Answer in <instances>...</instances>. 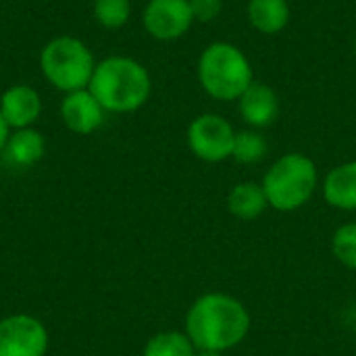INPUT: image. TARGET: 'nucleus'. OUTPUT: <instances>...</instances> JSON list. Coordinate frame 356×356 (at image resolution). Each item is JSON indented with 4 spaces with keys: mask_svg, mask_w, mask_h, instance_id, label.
I'll list each match as a JSON object with an SVG mask.
<instances>
[{
    "mask_svg": "<svg viewBox=\"0 0 356 356\" xmlns=\"http://www.w3.org/2000/svg\"><path fill=\"white\" fill-rule=\"evenodd\" d=\"M200 88L219 102H238L254 81V71L248 56L232 42L209 44L196 65Z\"/></svg>",
    "mask_w": 356,
    "mask_h": 356,
    "instance_id": "nucleus-3",
    "label": "nucleus"
},
{
    "mask_svg": "<svg viewBox=\"0 0 356 356\" xmlns=\"http://www.w3.org/2000/svg\"><path fill=\"white\" fill-rule=\"evenodd\" d=\"M44 152H46V140L35 127L13 129L2 150L6 163L19 169L40 163Z\"/></svg>",
    "mask_w": 356,
    "mask_h": 356,
    "instance_id": "nucleus-13",
    "label": "nucleus"
},
{
    "mask_svg": "<svg viewBox=\"0 0 356 356\" xmlns=\"http://www.w3.org/2000/svg\"><path fill=\"white\" fill-rule=\"evenodd\" d=\"M196 356H223V353H213V350H196Z\"/></svg>",
    "mask_w": 356,
    "mask_h": 356,
    "instance_id": "nucleus-22",
    "label": "nucleus"
},
{
    "mask_svg": "<svg viewBox=\"0 0 356 356\" xmlns=\"http://www.w3.org/2000/svg\"><path fill=\"white\" fill-rule=\"evenodd\" d=\"M92 13L104 29H121L131 17V0H94Z\"/></svg>",
    "mask_w": 356,
    "mask_h": 356,
    "instance_id": "nucleus-18",
    "label": "nucleus"
},
{
    "mask_svg": "<svg viewBox=\"0 0 356 356\" xmlns=\"http://www.w3.org/2000/svg\"><path fill=\"white\" fill-rule=\"evenodd\" d=\"M190 0H148L142 13L144 29L159 42H173L184 38L194 25Z\"/></svg>",
    "mask_w": 356,
    "mask_h": 356,
    "instance_id": "nucleus-7",
    "label": "nucleus"
},
{
    "mask_svg": "<svg viewBox=\"0 0 356 356\" xmlns=\"http://www.w3.org/2000/svg\"><path fill=\"white\" fill-rule=\"evenodd\" d=\"M321 190L332 209L356 213V161H346L330 169L323 177Z\"/></svg>",
    "mask_w": 356,
    "mask_h": 356,
    "instance_id": "nucleus-12",
    "label": "nucleus"
},
{
    "mask_svg": "<svg viewBox=\"0 0 356 356\" xmlns=\"http://www.w3.org/2000/svg\"><path fill=\"white\" fill-rule=\"evenodd\" d=\"M196 21H213L223 10V0H190Z\"/></svg>",
    "mask_w": 356,
    "mask_h": 356,
    "instance_id": "nucleus-20",
    "label": "nucleus"
},
{
    "mask_svg": "<svg viewBox=\"0 0 356 356\" xmlns=\"http://www.w3.org/2000/svg\"><path fill=\"white\" fill-rule=\"evenodd\" d=\"M261 186L267 194L269 209L294 213L311 202L319 188V169L305 152H286L265 171Z\"/></svg>",
    "mask_w": 356,
    "mask_h": 356,
    "instance_id": "nucleus-4",
    "label": "nucleus"
},
{
    "mask_svg": "<svg viewBox=\"0 0 356 356\" xmlns=\"http://www.w3.org/2000/svg\"><path fill=\"white\" fill-rule=\"evenodd\" d=\"M234 125L217 115V113H202L188 125L186 140L190 152L202 163H223L232 159L234 142H236Z\"/></svg>",
    "mask_w": 356,
    "mask_h": 356,
    "instance_id": "nucleus-6",
    "label": "nucleus"
},
{
    "mask_svg": "<svg viewBox=\"0 0 356 356\" xmlns=\"http://www.w3.org/2000/svg\"><path fill=\"white\" fill-rule=\"evenodd\" d=\"M225 204H227L229 215L240 221H254L269 209V200H267V194H265L261 181L259 184L257 181L236 184L229 190Z\"/></svg>",
    "mask_w": 356,
    "mask_h": 356,
    "instance_id": "nucleus-15",
    "label": "nucleus"
},
{
    "mask_svg": "<svg viewBox=\"0 0 356 356\" xmlns=\"http://www.w3.org/2000/svg\"><path fill=\"white\" fill-rule=\"evenodd\" d=\"M96 69V58L86 42L73 35L52 38L40 52V71L44 79L69 94L86 90Z\"/></svg>",
    "mask_w": 356,
    "mask_h": 356,
    "instance_id": "nucleus-5",
    "label": "nucleus"
},
{
    "mask_svg": "<svg viewBox=\"0 0 356 356\" xmlns=\"http://www.w3.org/2000/svg\"><path fill=\"white\" fill-rule=\"evenodd\" d=\"M88 90L106 113H134L152 94L148 69L131 56H106L96 63Z\"/></svg>",
    "mask_w": 356,
    "mask_h": 356,
    "instance_id": "nucleus-2",
    "label": "nucleus"
},
{
    "mask_svg": "<svg viewBox=\"0 0 356 356\" xmlns=\"http://www.w3.org/2000/svg\"><path fill=\"white\" fill-rule=\"evenodd\" d=\"M48 330L31 315L0 319V356H46Z\"/></svg>",
    "mask_w": 356,
    "mask_h": 356,
    "instance_id": "nucleus-8",
    "label": "nucleus"
},
{
    "mask_svg": "<svg viewBox=\"0 0 356 356\" xmlns=\"http://www.w3.org/2000/svg\"><path fill=\"white\" fill-rule=\"evenodd\" d=\"M332 254L342 267L356 271V221L342 223L334 232V236H332Z\"/></svg>",
    "mask_w": 356,
    "mask_h": 356,
    "instance_id": "nucleus-19",
    "label": "nucleus"
},
{
    "mask_svg": "<svg viewBox=\"0 0 356 356\" xmlns=\"http://www.w3.org/2000/svg\"><path fill=\"white\" fill-rule=\"evenodd\" d=\"M42 113V98L35 88L27 83H15L0 96V115L13 129L33 127Z\"/></svg>",
    "mask_w": 356,
    "mask_h": 356,
    "instance_id": "nucleus-11",
    "label": "nucleus"
},
{
    "mask_svg": "<svg viewBox=\"0 0 356 356\" xmlns=\"http://www.w3.org/2000/svg\"><path fill=\"white\" fill-rule=\"evenodd\" d=\"M246 17L254 31L263 35H277L288 27L292 10L288 0H248Z\"/></svg>",
    "mask_w": 356,
    "mask_h": 356,
    "instance_id": "nucleus-14",
    "label": "nucleus"
},
{
    "mask_svg": "<svg viewBox=\"0 0 356 356\" xmlns=\"http://www.w3.org/2000/svg\"><path fill=\"white\" fill-rule=\"evenodd\" d=\"M104 115L106 111L88 88L65 94L60 102V119L65 127L77 136L94 134L104 123Z\"/></svg>",
    "mask_w": 356,
    "mask_h": 356,
    "instance_id": "nucleus-9",
    "label": "nucleus"
},
{
    "mask_svg": "<svg viewBox=\"0 0 356 356\" xmlns=\"http://www.w3.org/2000/svg\"><path fill=\"white\" fill-rule=\"evenodd\" d=\"M8 136H10V127L6 125V121H4L2 115H0V154H2V150H4V146H6Z\"/></svg>",
    "mask_w": 356,
    "mask_h": 356,
    "instance_id": "nucleus-21",
    "label": "nucleus"
},
{
    "mask_svg": "<svg viewBox=\"0 0 356 356\" xmlns=\"http://www.w3.org/2000/svg\"><path fill=\"white\" fill-rule=\"evenodd\" d=\"M238 111L242 115V121L250 129H265L273 125L280 117V98L277 92L263 83V81H252L248 90L240 96L238 100Z\"/></svg>",
    "mask_w": 356,
    "mask_h": 356,
    "instance_id": "nucleus-10",
    "label": "nucleus"
},
{
    "mask_svg": "<svg viewBox=\"0 0 356 356\" xmlns=\"http://www.w3.org/2000/svg\"><path fill=\"white\" fill-rule=\"evenodd\" d=\"M269 152L267 138L259 129H242L236 134L232 159L240 165H257L263 163Z\"/></svg>",
    "mask_w": 356,
    "mask_h": 356,
    "instance_id": "nucleus-17",
    "label": "nucleus"
},
{
    "mask_svg": "<svg viewBox=\"0 0 356 356\" xmlns=\"http://www.w3.org/2000/svg\"><path fill=\"white\" fill-rule=\"evenodd\" d=\"M142 356H196V346L186 336V332H159L154 334L146 346Z\"/></svg>",
    "mask_w": 356,
    "mask_h": 356,
    "instance_id": "nucleus-16",
    "label": "nucleus"
},
{
    "mask_svg": "<svg viewBox=\"0 0 356 356\" xmlns=\"http://www.w3.org/2000/svg\"><path fill=\"white\" fill-rule=\"evenodd\" d=\"M252 327L246 305L227 292H207L198 296L184 321V332L196 350L227 353L240 346Z\"/></svg>",
    "mask_w": 356,
    "mask_h": 356,
    "instance_id": "nucleus-1",
    "label": "nucleus"
},
{
    "mask_svg": "<svg viewBox=\"0 0 356 356\" xmlns=\"http://www.w3.org/2000/svg\"><path fill=\"white\" fill-rule=\"evenodd\" d=\"M355 52H356V40H355Z\"/></svg>",
    "mask_w": 356,
    "mask_h": 356,
    "instance_id": "nucleus-23",
    "label": "nucleus"
}]
</instances>
